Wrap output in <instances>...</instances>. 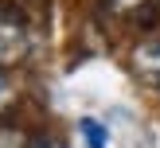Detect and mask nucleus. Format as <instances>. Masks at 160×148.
<instances>
[{
  "instance_id": "obj_1",
  "label": "nucleus",
  "mask_w": 160,
  "mask_h": 148,
  "mask_svg": "<svg viewBox=\"0 0 160 148\" xmlns=\"http://www.w3.org/2000/svg\"><path fill=\"white\" fill-rule=\"evenodd\" d=\"M31 51V35L16 16H0V66H16Z\"/></svg>"
},
{
  "instance_id": "obj_2",
  "label": "nucleus",
  "mask_w": 160,
  "mask_h": 148,
  "mask_svg": "<svg viewBox=\"0 0 160 148\" xmlns=\"http://www.w3.org/2000/svg\"><path fill=\"white\" fill-rule=\"evenodd\" d=\"M133 74H137V82L160 93V39H141L133 47Z\"/></svg>"
},
{
  "instance_id": "obj_3",
  "label": "nucleus",
  "mask_w": 160,
  "mask_h": 148,
  "mask_svg": "<svg viewBox=\"0 0 160 148\" xmlns=\"http://www.w3.org/2000/svg\"><path fill=\"white\" fill-rule=\"evenodd\" d=\"M106 12H109V16H117L121 23L148 27V23L160 16V0H106Z\"/></svg>"
},
{
  "instance_id": "obj_4",
  "label": "nucleus",
  "mask_w": 160,
  "mask_h": 148,
  "mask_svg": "<svg viewBox=\"0 0 160 148\" xmlns=\"http://www.w3.org/2000/svg\"><path fill=\"white\" fill-rule=\"evenodd\" d=\"M78 132H82L86 148H109V129L102 121H94V117H82L78 121Z\"/></svg>"
},
{
  "instance_id": "obj_5",
  "label": "nucleus",
  "mask_w": 160,
  "mask_h": 148,
  "mask_svg": "<svg viewBox=\"0 0 160 148\" xmlns=\"http://www.w3.org/2000/svg\"><path fill=\"white\" fill-rule=\"evenodd\" d=\"M23 148H67L59 136H51V132H35V136H28V144Z\"/></svg>"
},
{
  "instance_id": "obj_6",
  "label": "nucleus",
  "mask_w": 160,
  "mask_h": 148,
  "mask_svg": "<svg viewBox=\"0 0 160 148\" xmlns=\"http://www.w3.org/2000/svg\"><path fill=\"white\" fill-rule=\"evenodd\" d=\"M8 101H12V82H8L4 66H0V109H8Z\"/></svg>"
}]
</instances>
